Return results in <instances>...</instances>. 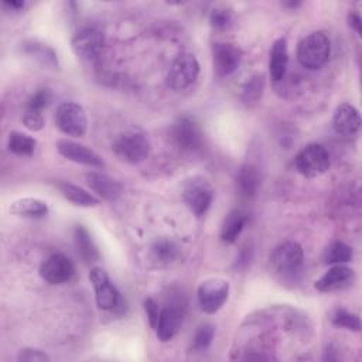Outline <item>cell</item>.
I'll return each instance as SVG.
<instances>
[{"mask_svg": "<svg viewBox=\"0 0 362 362\" xmlns=\"http://www.w3.org/2000/svg\"><path fill=\"white\" fill-rule=\"evenodd\" d=\"M354 280V270L344 264H334L317 281L315 288L321 293L337 291L348 287Z\"/></svg>", "mask_w": 362, "mask_h": 362, "instance_id": "15", "label": "cell"}, {"mask_svg": "<svg viewBox=\"0 0 362 362\" xmlns=\"http://www.w3.org/2000/svg\"><path fill=\"white\" fill-rule=\"evenodd\" d=\"M288 64V51L287 42L284 38H277L270 49L269 58V74L274 82H279L284 78Z\"/></svg>", "mask_w": 362, "mask_h": 362, "instance_id": "19", "label": "cell"}, {"mask_svg": "<svg viewBox=\"0 0 362 362\" xmlns=\"http://www.w3.org/2000/svg\"><path fill=\"white\" fill-rule=\"evenodd\" d=\"M329 40L324 33H311L305 35L297 47V58L304 68L318 69L329 57Z\"/></svg>", "mask_w": 362, "mask_h": 362, "instance_id": "2", "label": "cell"}, {"mask_svg": "<svg viewBox=\"0 0 362 362\" xmlns=\"http://www.w3.org/2000/svg\"><path fill=\"white\" fill-rule=\"evenodd\" d=\"M89 281L95 290L96 304L100 310L112 311L122 304L120 293L109 279L107 273L102 267H92L89 272Z\"/></svg>", "mask_w": 362, "mask_h": 362, "instance_id": "8", "label": "cell"}, {"mask_svg": "<svg viewBox=\"0 0 362 362\" xmlns=\"http://www.w3.org/2000/svg\"><path fill=\"white\" fill-rule=\"evenodd\" d=\"M112 150L120 160L130 164H137L147 158L150 153V141L143 132L132 129L120 133L115 139Z\"/></svg>", "mask_w": 362, "mask_h": 362, "instance_id": "1", "label": "cell"}, {"mask_svg": "<svg viewBox=\"0 0 362 362\" xmlns=\"http://www.w3.org/2000/svg\"><path fill=\"white\" fill-rule=\"evenodd\" d=\"M74 238H75V246H76L78 255L81 256V259L85 263H93L99 259L98 247H96L92 236L89 235V232L82 225H78L75 228Z\"/></svg>", "mask_w": 362, "mask_h": 362, "instance_id": "22", "label": "cell"}, {"mask_svg": "<svg viewBox=\"0 0 362 362\" xmlns=\"http://www.w3.org/2000/svg\"><path fill=\"white\" fill-rule=\"evenodd\" d=\"M35 139L25 133L11 132L8 136V150L17 156H31L35 150Z\"/></svg>", "mask_w": 362, "mask_h": 362, "instance_id": "27", "label": "cell"}, {"mask_svg": "<svg viewBox=\"0 0 362 362\" xmlns=\"http://www.w3.org/2000/svg\"><path fill=\"white\" fill-rule=\"evenodd\" d=\"M242 54L239 48L228 42H216L212 47L214 68L218 75L228 76L233 74L240 65Z\"/></svg>", "mask_w": 362, "mask_h": 362, "instance_id": "14", "label": "cell"}, {"mask_svg": "<svg viewBox=\"0 0 362 362\" xmlns=\"http://www.w3.org/2000/svg\"><path fill=\"white\" fill-rule=\"evenodd\" d=\"M352 259V249L341 240H335L327 246L322 253V262L325 264H342Z\"/></svg>", "mask_w": 362, "mask_h": 362, "instance_id": "25", "label": "cell"}, {"mask_svg": "<svg viewBox=\"0 0 362 362\" xmlns=\"http://www.w3.org/2000/svg\"><path fill=\"white\" fill-rule=\"evenodd\" d=\"M58 188L62 192V195L79 206H96L99 204V199L92 195L90 192L85 191L83 188L74 185L71 182H58Z\"/></svg>", "mask_w": 362, "mask_h": 362, "instance_id": "24", "label": "cell"}, {"mask_svg": "<svg viewBox=\"0 0 362 362\" xmlns=\"http://www.w3.org/2000/svg\"><path fill=\"white\" fill-rule=\"evenodd\" d=\"M17 359L24 361V362H45V361H49V356L40 349L24 348L18 352Z\"/></svg>", "mask_w": 362, "mask_h": 362, "instance_id": "35", "label": "cell"}, {"mask_svg": "<svg viewBox=\"0 0 362 362\" xmlns=\"http://www.w3.org/2000/svg\"><path fill=\"white\" fill-rule=\"evenodd\" d=\"M331 321L334 325L351 329V331H359L361 329V320L356 314L345 310V308H337L331 317Z\"/></svg>", "mask_w": 362, "mask_h": 362, "instance_id": "29", "label": "cell"}, {"mask_svg": "<svg viewBox=\"0 0 362 362\" xmlns=\"http://www.w3.org/2000/svg\"><path fill=\"white\" fill-rule=\"evenodd\" d=\"M303 260V247L293 240L280 243L270 256V263L274 272L286 277L294 276L301 269Z\"/></svg>", "mask_w": 362, "mask_h": 362, "instance_id": "6", "label": "cell"}, {"mask_svg": "<svg viewBox=\"0 0 362 362\" xmlns=\"http://www.w3.org/2000/svg\"><path fill=\"white\" fill-rule=\"evenodd\" d=\"M10 212L24 218H42L48 214V205L40 198H21L10 205Z\"/></svg>", "mask_w": 362, "mask_h": 362, "instance_id": "20", "label": "cell"}, {"mask_svg": "<svg viewBox=\"0 0 362 362\" xmlns=\"http://www.w3.org/2000/svg\"><path fill=\"white\" fill-rule=\"evenodd\" d=\"M86 184L105 201L117 199L123 191V187L117 180L98 171H90L86 174Z\"/></svg>", "mask_w": 362, "mask_h": 362, "instance_id": "17", "label": "cell"}, {"mask_svg": "<svg viewBox=\"0 0 362 362\" xmlns=\"http://www.w3.org/2000/svg\"><path fill=\"white\" fill-rule=\"evenodd\" d=\"M209 21L215 28L223 30V28L229 27L230 21H232V10L225 6H216L211 10Z\"/></svg>", "mask_w": 362, "mask_h": 362, "instance_id": "30", "label": "cell"}, {"mask_svg": "<svg viewBox=\"0 0 362 362\" xmlns=\"http://www.w3.org/2000/svg\"><path fill=\"white\" fill-rule=\"evenodd\" d=\"M23 123L28 130H33V132H40L44 127V119L41 113L34 110L25 109V113L23 115Z\"/></svg>", "mask_w": 362, "mask_h": 362, "instance_id": "34", "label": "cell"}, {"mask_svg": "<svg viewBox=\"0 0 362 362\" xmlns=\"http://www.w3.org/2000/svg\"><path fill=\"white\" fill-rule=\"evenodd\" d=\"M236 182L238 188L240 191V195L245 198H252L256 195L257 188H259V173L255 165L252 164H245L239 168L238 175H236Z\"/></svg>", "mask_w": 362, "mask_h": 362, "instance_id": "23", "label": "cell"}, {"mask_svg": "<svg viewBox=\"0 0 362 362\" xmlns=\"http://www.w3.org/2000/svg\"><path fill=\"white\" fill-rule=\"evenodd\" d=\"M55 146L58 153L69 161L83 164L88 167H103L105 164L99 154H96L93 150H90L89 147L81 143H76L68 139H59L55 143Z\"/></svg>", "mask_w": 362, "mask_h": 362, "instance_id": "13", "label": "cell"}, {"mask_svg": "<svg viewBox=\"0 0 362 362\" xmlns=\"http://www.w3.org/2000/svg\"><path fill=\"white\" fill-rule=\"evenodd\" d=\"M294 164L301 175L315 178L322 175L329 168V154L324 146L311 143L297 153Z\"/></svg>", "mask_w": 362, "mask_h": 362, "instance_id": "4", "label": "cell"}, {"mask_svg": "<svg viewBox=\"0 0 362 362\" xmlns=\"http://www.w3.org/2000/svg\"><path fill=\"white\" fill-rule=\"evenodd\" d=\"M229 283L223 279H208L198 287V304L206 314L216 313L228 300Z\"/></svg>", "mask_w": 362, "mask_h": 362, "instance_id": "9", "label": "cell"}, {"mask_svg": "<svg viewBox=\"0 0 362 362\" xmlns=\"http://www.w3.org/2000/svg\"><path fill=\"white\" fill-rule=\"evenodd\" d=\"M74 52L83 58L90 59L99 55L103 48V35L93 27H85L74 34L71 41Z\"/></svg>", "mask_w": 362, "mask_h": 362, "instance_id": "12", "label": "cell"}, {"mask_svg": "<svg viewBox=\"0 0 362 362\" xmlns=\"http://www.w3.org/2000/svg\"><path fill=\"white\" fill-rule=\"evenodd\" d=\"M52 95L49 92V89H38L27 102V110H34V112H40L48 106V103L51 102Z\"/></svg>", "mask_w": 362, "mask_h": 362, "instance_id": "33", "label": "cell"}, {"mask_svg": "<svg viewBox=\"0 0 362 362\" xmlns=\"http://www.w3.org/2000/svg\"><path fill=\"white\" fill-rule=\"evenodd\" d=\"M151 252H153V256L156 260H158L161 263H168L177 257L178 247L173 240L161 238L153 243Z\"/></svg>", "mask_w": 362, "mask_h": 362, "instance_id": "28", "label": "cell"}, {"mask_svg": "<svg viewBox=\"0 0 362 362\" xmlns=\"http://www.w3.org/2000/svg\"><path fill=\"white\" fill-rule=\"evenodd\" d=\"M262 90H263V78L262 76H253L252 79H249V82L245 85L243 88V99L245 102H257L259 98L262 96Z\"/></svg>", "mask_w": 362, "mask_h": 362, "instance_id": "32", "label": "cell"}, {"mask_svg": "<svg viewBox=\"0 0 362 362\" xmlns=\"http://www.w3.org/2000/svg\"><path fill=\"white\" fill-rule=\"evenodd\" d=\"M348 21H349V25L358 33L361 34V27H362V21H361V17L358 13H349L348 16Z\"/></svg>", "mask_w": 362, "mask_h": 362, "instance_id": "37", "label": "cell"}, {"mask_svg": "<svg viewBox=\"0 0 362 362\" xmlns=\"http://www.w3.org/2000/svg\"><path fill=\"white\" fill-rule=\"evenodd\" d=\"M55 124L64 134L81 137L86 133L88 129L86 113L78 103H61L55 112Z\"/></svg>", "mask_w": 362, "mask_h": 362, "instance_id": "7", "label": "cell"}, {"mask_svg": "<svg viewBox=\"0 0 362 362\" xmlns=\"http://www.w3.org/2000/svg\"><path fill=\"white\" fill-rule=\"evenodd\" d=\"M144 311L147 314L150 325L156 329L157 322H158V317H160V308H158L157 303L153 298H146L144 300Z\"/></svg>", "mask_w": 362, "mask_h": 362, "instance_id": "36", "label": "cell"}, {"mask_svg": "<svg viewBox=\"0 0 362 362\" xmlns=\"http://www.w3.org/2000/svg\"><path fill=\"white\" fill-rule=\"evenodd\" d=\"M182 315H184L182 311L178 307L170 305V307L163 308L160 311L158 322H157V327H156L157 338L163 342H167V341L173 339L181 328Z\"/></svg>", "mask_w": 362, "mask_h": 362, "instance_id": "18", "label": "cell"}, {"mask_svg": "<svg viewBox=\"0 0 362 362\" xmlns=\"http://www.w3.org/2000/svg\"><path fill=\"white\" fill-rule=\"evenodd\" d=\"M23 49L24 52H27L28 55L34 57L38 62L47 65V66H55L58 64L57 61V55L54 52L52 48H49L48 45L38 42V41H25L23 44Z\"/></svg>", "mask_w": 362, "mask_h": 362, "instance_id": "26", "label": "cell"}, {"mask_svg": "<svg viewBox=\"0 0 362 362\" xmlns=\"http://www.w3.org/2000/svg\"><path fill=\"white\" fill-rule=\"evenodd\" d=\"M332 127L341 136H354L361 127V116L355 106L351 103L339 105L332 116Z\"/></svg>", "mask_w": 362, "mask_h": 362, "instance_id": "16", "label": "cell"}, {"mask_svg": "<svg viewBox=\"0 0 362 362\" xmlns=\"http://www.w3.org/2000/svg\"><path fill=\"white\" fill-rule=\"evenodd\" d=\"M4 6L14 8V10H20L24 7V1H4Z\"/></svg>", "mask_w": 362, "mask_h": 362, "instance_id": "38", "label": "cell"}, {"mask_svg": "<svg viewBox=\"0 0 362 362\" xmlns=\"http://www.w3.org/2000/svg\"><path fill=\"white\" fill-rule=\"evenodd\" d=\"M182 199L194 215L201 216L212 204L214 188L205 177H189L182 184Z\"/></svg>", "mask_w": 362, "mask_h": 362, "instance_id": "3", "label": "cell"}, {"mask_svg": "<svg viewBox=\"0 0 362 362\" xmlns=\"http://www.w3.org/2000/svg\"><path fill=\"white\" fill-rule=\"evenodd\" d=\"M199 74L198 59L188 52L180 54L173 64L165 76V83L174 90H181L188 88Z\"/></svg>", "mask_w": 362, "mask_h": 362, "instance_id": "5", "label": "cell"}, {"mask_svg": "<svg viewBox=\"0 0 362 362\" xmlns=\"http://www.w3.org/2000/svg\"><path fill=\"white\" fill-rule=\"evenodd\" d=\"M75 274L74 263L62 253L49 255L40 266V276L49 284H64Z\"/></svg>", "mask_w": 362, "mask_h": 362, "instance_id": "10", "label": "cell"}, {"mask_svg": "<svg viewBox=\"0 0 362 362\" xmlns=\"http://www.w3.org/2000/svg\"><path fill=\"white\" fill-rule=\"evenodd\" d=\"M171 137L177 147L184 151L197 150L201 146V130L194 119L178 117L171 126Z\"/></svg>", "mask_w": 362, "mask_h": 362, "instance_id": "11", "label": "cell"}, {"mask_svg": "<svg viewBox=\"0 0 362 362\" xmlns=\"http://www.w3.org/2000/svg\"><path fill=\"white\" fill-rule=\"evenodd\" d=\"M246 223V214L242 212L240 209H233L230 211L221 226V239L225 243H233L240 232L243 230Z\"/></svg>", "mask_w": 362, "mask_h": 362, "instance_id": "21", "label": "cell"}, {"mask_svg": "<svg viewBox=\"0 0 362 362\" xmlns=\"http://www.w3.org/2000/svg\"><path fill=\"white\" fill-rule=\"evenodd\" d=\"M214 334H215V329L211 324L201 325L194 335V348L198 351L206 349L214 339Z\"/></svg>", "mask_w": 362, "mask_h": 362, "instance_id": "31", "label": "cell"}]
</instances>
